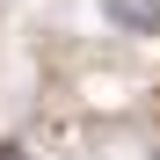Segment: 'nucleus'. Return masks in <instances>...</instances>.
Returning a JSON list of instances; mask_svg holds the SVG:
<instances>
[{"instance_id": "nucleus-2", "label": "nucleus", "mask_w": 160, "mask_h": 160, "mask_svg": "<svg viewBox=\"0 0 160 160\" xmlns=\"http://www.w3.org/2000/svg\"><path fill=\"white\" fill-rule=\"evenodd\" d=\"M153 160H160V153H153Z\"/></svg>"}, {"instance_id": "nucleus-1", "label": "nucleus", "mask_w": 160, "mask_h": 160, "mask_svg": "<svg viewBox=\"0 0 160 160\" xmlns=\"http://www.w3.org/2000/svg\"><path fill=\"white\" fill-rule=\"evenodd\" d=\"M102 22H117L124 37H160V0H95Z\"/></svg>"}]
</instances>
